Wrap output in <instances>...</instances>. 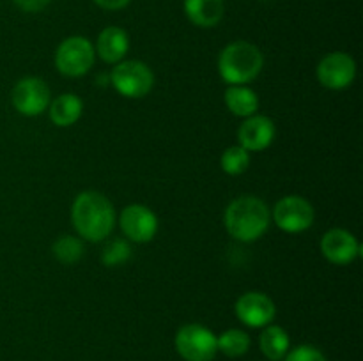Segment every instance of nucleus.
Listing matches in <instances>:
<instances>
[{
	"instance_id": "nucleus-1",
	"label": "nucleus",
	"mask_w": 363,
	"mask_h": 361,
	"mask_svg": "<svg viewBox=\"0 0 363 361\" xmlns=\"http://www.w3.org/2000/svg\"><path fill=\"white\" fill-rule=\"evenodd\" d=\"M71 222L82 239L101 243L116 227V209L99 191H82L71 205Z\"/></svg>"
},
{
	"instance_id": "nucleus-2",
	"label": "nucleus",
	"mask_w": 363,
	"mask_h": 361,
	"mask_svg": "<svg viewBox=\"0 0 363 361\" xmlns=\"http://www.w3.org/2000/svg\"><path fill=\"white\" fill-rule=\"evenodd\" d=\"M272 211L264 200L254 195L238 197L227 205L223 223L233 239L241 243H254L261 239L269 229Z\"/></svg>"
},
{
	"instance_id": "nucleus-3",
	"label": "nucleus",
	"mask_w": 363,
	"mask_h": 361,
	"mask_svg": "<svg viewBox=\"0 0 363 361\" xmlns=\"http://www.w3.org/2000/svg\"><path fill=\"white\" fill-rule=\"evenodd\" d=\"M264 55L248 41L229 42L218 55V73L229 85H247L261 74Z\"/></svg>"
},
{
	"instance_id": "nucleus-4",
	"label": "nucleus",
	"mask_w": 363,
	"mask_h": 361,
	"mask_svg": "<svg viewBox=\"0 0 363 361\" xmlns=\"http://www.w3.org/2000/svg\"><path fill=\"white\" fill-rule=\"evenodd\" d=\"M110 81L124 98L140 99L155 87V73L142 60H121L112 69Z\"/></svg>"
},
{
	"instance_id": "nucleus-5",
	"label": "nucleus",
	"mask_w": 363,
	"mask_h": 361,
	"mask_svg": "<svg viewBox=\"0 0 363 361\" xmlns=\"http://www.w3.org/2000/svg\"><path fill=\"white\" fill-rule=\"evenodd\" d=\"M96 60L94 45L84 35H69L55 52V67L67 78H78L92 69Z\"/></svg>"
},
{
	"instance_id": "nucleus-6",
	"label": "nucleus",
	"mask_w": 363,
	"mask_h": 361,
	"mask_svg": "<svg viewBox=\"0 0 363 361\" xmlns=\"http://www.w3.org/2000/svg\"><path fill=\"white\" fill-rule=\"evenodd\" d=\"M174 347L184 361H213L218 354L216 335L197 322L177 329Z\"/></svg>"
},
{
	"instance_id": "nucleus-7",
	"label": "nucleus",
	"mask_w": 363,
	"mask_h": 361,
	"mask_svg": "<svg viewBox=\"0 0 363 361\" xmlns=\"http://www.w3.org/2000/svg\"><path fill=\"white\" fill-rule=\"evenodd\" d=\"M272 219L284 232L300 234L311 229L315 219V211L307 198L300 195H286L273 207Z\"/></svg>"
},
{
	"instance_id": "nucleus-8",
	"label": "nucleus",
	"mask_w": 363,
	"mask_h": 361,
	"mask_svg": "<svg viewBox=\"0 0 363 361\" xmlns=\"http://www.w3.org/2000/svg\"><path fill=\"white\" fill-rule=\"evenodd\" d=\"M11 101L18 113L25 117H35L48 110L50 103H52V94H50L48 85L41 78L25 76L14 85Z\"/></svg>"
},
{
	"instance_id": "nucleus-9",
	"label": "nucleus",
	"mask_w": 363,
	"mask_h": 361,
	"mask_svg": "<svg viewBox=\"0 0 363 361\" xmlns=\"http://www.w3.org/2000/svg\"><path fill=\"white\" fill-rule=\"evenodd\" d=\"M318 81L330 91L347 88L357 78V62L346 52H332L318 64Z\"/></svg>"
},
{
	"instance_id": "nucleus-10",
	"label": "nucleus",
	"mask_w": 363,
	"mask_h": 361,
	"mask_svg": "<svg viewBox=\"0 0 363 361\" xmlns=\"http://www.w3.org/2000/svg\"><path fill=\"white\" fill-rule=\"evenodd\" d=\"M119 227L128 241L149 243L158 232V216L147 205L130 204L121 212Z\"/></svg>"
},
{
	"instance_id": "nucleus-11",
	"label": "nucleus",
	"mask_w": 363,
	"mask_h": 361,
	"mask_svg": "<svg viewBox=\"0 0 363 361\" xmlns=\"http://www.w3.org/2000/svg\"><path fill=\"white\" fill-rule=\"evenodd\" d=\"M234 314L248 328H266L277 315V306L272 297L259 290H250L238 297Z\"/></svg>"
},
{
	"instance_id": "nucleus-12",
	"label": "nucleus",
	"mask_w": 363,
	"mask_h": 361,
	"mask_svg": "<svg viewBox=\"0 0 363 361\" xmlns=\"http://www.w3.org/2000/svg\"><path fill=\"white\" fill-rule=\"evenodd\" d=\"M362 248L357 237L346 229H330L321 237V253L330 264L347 265L357 260Z\"/></svg>"
},
{
	"instance_id": "nucleus-13",
	"label": "nucleus",
	"mask_w": 363,
	"mask_h": 361,
	"mask_svg": "<svg viewBox=\"0 0 363 361\" xmlns=\"http://www.w3.org/2000/svg\"><path fill=\"white\" fill-rule=\"evenodd\" d=\"M277 137V126L268 115H250L241 122L238 130V140L248 152H261L273 144Z\"/></svg>"
},
{
	"instance_id": "nucleus-14",
	"label": "nucleus",
	"mask_w": 363,
	"mask_h": 361,
	"mask_svg": "<svg viewBox=\"0 0 363 361\" xmlns=\"http://www.w3.org/2000/svg\"><path fill=\"white\" fill-rule=\"evenodd\" d=\"M96 55L106 64H119L130 52V35L124 28L106 27L96 39Z\"/></svg>"
},
{
	"instance_id": "nucleus-15",
	"label": "nucleus",
	"mask_w": 363,
	"mask_h": 361,
	"mask_svg": "<svg viewBox=\"0 0 363 361\" xmlns=\"http://www.w3.org/2000/svg\"><path fill=\"white\" fill-rule=\"evenodd\" d=\"M184 14L188 20L201 28H213L225 14L223 0H184Z\"/></svg>"
},
{
	"instance_id": "nucleus-16",
	"label": "nucleus",
	"mask_w": 363,
	"mask_h": 361,
	"mask_svg": "<svg viewBox=\"0 0 363 361\" xmlns=\"http://www.w3.org/2000/svg\"><path fill=\"white\" fill-rule=\"evenodd\" d=\"M50 120L57 127H69L78 122V119L84 113V101L73 92L60 94L50 103L48 106Z\"/></svg>"
},
{
	"instance_id": "nucleus-17",
	"label": "nucleus",
	"mask_w": 363,
	"mask_h": 361,
	"mask_svg": "<svg viewBox=\"0 0 363 361\" xmlns=\"http://www.w3.org/2000/svg\"><path fill=\"white\" fill-rule=\"evenodd\" d=\"M223 101L233 115L243 117V119L255 115L259 110L257 92L248 85H229L223 94Z\"/></svg>"
},
{
	"instance_id": "nucleus-18",
	"label": "nucleus",
	"mask_w": 363,
	"mask_h": 361,
	"mask_svg": "<svg viewBox=\"0 0 363 361\" xmlns=\"http://www.w3.org/2000/svg\"><path fill=\"white\" fill-rule=\"evenodd\" d=\"M259 349L269 361H282L291 349L289 333L282 326L268 324L259 336Z\"/></svg>"
},
{
	"instance_id": "nucleus-19",
	"label": "nucleus",
	"mask_w": 363,
	"mask_h": 361,
	"mask_svg": "<svg viewBox=\"0 0 363 361\" xmlns=\"http://www.w3.org/2000/svg\"><path fill=\"white\" fill-rule=\"evenodd\" d=\"M216 345H218V353H222L223 356L241 357L250 350L252 340L250 335L243 329L230 328L216 336Z\"/></svg>"
},
{
	"instance_id": "nucleus-20",
	"label": "nucleus",
	"mask_w": 363,
	"mask_h": 361,
	"mask_svg": "<svg viewBox=\"0 0 363 361\" xmlns=\"http://www.w3.org/2000/svg\"><path fill=\"white\" fill-rule=\"evenodd\" d=\"M53 255H55L57 260L60 264H77L85 253V246H84V241L77 236H60L59 239L53 243L52 248Z\"/></svg>"
},
{
	"instance_id": "nucleus-21",
	"label": "nucleus",
	"mask_w": 363,
	"mask_h": 361,
	"mask_svg": "<svg viewBox=\"0 0 363 361\" xmlns=\"http://www.w3.org/2000/svg\"><path fill=\"white\" fill-rule=\"evenodd\" d=\"M220 166H222L227 176H241L250 166V152L241 147L240 144L230 145L222 152Z\"/></svg>"
},
{
	"instance_id": "nucleus-22",
	"label": "nucleus",
	"mask_w": 363,
	"mask_h": 361,
	"mask_svg": "<svg viewBox=\"0 0 363 361\" xmlns=\"http://www.w3.org/2000/svg\"><path fill=\"white\" fill-rule=\"evenodd\" d=\"M131 257V244L126 237H116L108 241L101 251V262L106 268H119Z\"/></svg>"
},
{
	"instance_id": "nucleus-23",
	"label": "nucleus",
	"mask_w": 363,
	"mask_h": 361,
	"mask_svg": "<svg viewBox=\"0 0 363 361\" xmlns=\"http://www.w3.org/2000/svg\"><path fill=\"white\" fill-rule=\"evenodd\" d=\"M282 361H326V356L321 349L311 343H301L284 356Z\"/></svg>"
},
{
	"instance_id": "nucleus-24",
	"label": "nucleus",
	"mask_w": 363,
	"mask_h": 361,
	"mask_svg": "<svg viewBox=\"0 0 363 361\" xmlns=\"http://www.w3.org/2000/svg\"><path fill=\"white\" fill-rule=\"evenodd\" d=\"M52 0H14L18 7L25 13H39V11L45 9Z\"/></svg>"
},
{
	"instance_id": "nucleus-25",
	"label": "nucleus",
	"mask_w": 363,
	"mask_h": 361,
	"mask_svg": "<svg viewBox=\"0 0 363 361\" xmlns=\"http://www.w3.org/2000/svg\"><path fill=\"white\" fill-rule=\"evenodd\" d=\"M130 2L131 0H94L96 6L105 11H121L130 6Z\"/></svg>"
}]
</instances>
